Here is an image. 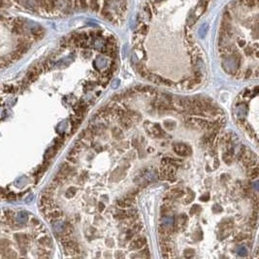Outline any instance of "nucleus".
<instances>
[{
    "label": "nucleus",
    "instance_id": "nucleus-1",
    "mask_svg": "<svg viewBox=\"0 0 259 259\" xmlns=\"http://www.w3.org/2000/svg\"><path fill=\"white\" fill-rule=\"evenodd\" d=\"M174 151L177 154H179V156H187L190 154L191 149L185 144H176L173 146Z\"/></svg>",
    "mask_w": 259,
    "mask_h": 259
},
{
    "label": "nucleus",
    "instance_id": "nucleus-2",
    "mask_svg": "<svg viewBox=\"0 0 259 259\" xmlns=\"http://www.w3.org/2000/svg\"><path fill=\"white\" fill-rule=\"evenodd\" d=\"M147 244V240L144 237L137 238L130 244V249H140L144 248L145 245Z\"/></svg>",
    "mask_w": 259,
    "mask_h": 259
},
{
    "label": "nucleus",
    "instance_id": "nucleus-3",
    "mask_svg": "<svg viewBox=\"0 0 259 259\" xmlns=\"http://www.w3.org/2000/svg\"><path fill=\"white\" fill-rule=\"evenodd\" d=\"M45 216H46V218H47L49 221H53V220H57L58 218L61 217L62 213L54 209V210H53V211L47 213V215L45 214Z\"/></svg>",
    "mask_w": 259,
    "mask_h": 259
},
{
    "label": "nucleus",
    "instance_id": "nucleus-4",
    "mask_svg": "<svg viewBox=\"0 0 259 259\" xmlns=\"http://www.w3.org/2000/svg\"><path fill=\"white\" fill-rule=\"evenodd\" d=\"M57 150H58V148H56V146H53V147L50 148L47 151V152H46V158H47V159H50V158L54 156V154L56 153Z\"/></svg>",
    "mask_w": 259,
    "mask_h": 259
},
{
    "label": "nucleus",
    "instance_id": "nucleus-5",
    "mask_svg": "<svg viewBox=\"0 0 259 259\" xmlns=\"http://www.w3.org/2000/svg\"><path fill=\"white\" fill-rule=\"evenodd\" d=\"M39 243L42 244V245H44V246H51V241L50 238H48V237H43V238H41V239L39 240Z\"/></svg>",
    "mask_w": 259,
    "mask_h": 259
},
{
    "label": "nucleus",
    "instance_id": "nucleus-6",
    "mask_svg": "<svg viewBox=\"0 0 259 259\" xmlns=\"http://www.w3.org/2000/svg\"><path fill=\"white\" fill-rule=\"evenodd\" d=\"M171 193H172L173 196L179 197V196H182V195L184 194V191H182V189H179V188H174Z\"/></svg>",
    "mask_w": 259,
    "mask_h": 259
},
{
    "label": "nucleus",
    "instance_id": "nucleus-7",
    "mask_svg": "<svg viewBox=\"0 0 259 259\" xmlns=\"http://www.w3.org/2000/svg\"><path fill=\"white\" fill-rule=\"evenodd\" d=\"M257 174H258V169L251 167V172H249L248 176L251 177V179H254V178H256V177H257Z\"/></svg>",
    "mask_w": 259,
    "mask_h": 259
},
{
    "label": "nucleus",
    "instance_id": "nucleus-8",
    "mask_svg": "<svg viewBox=\"0 0 259 259\" xmlns=\"http://www.w3.org/2000/svg\"><path fill=\"white\" fill-rule=\"evenodd\" d=\"M141 229H142V224L141 223H137V224L134 225L133 228L131 230L133 231V233H137V232H139Z\"/></svg>",
    "mask_w": 259,
    "mask_h": 259
},
{
    "label": "nucleus",
    "instance_id": "nucleus-9",
    "mask_svg": "<svg viewBox=\"0 0 259 259\" xmlns=\"http://www.w3.org/2000/svg\"><path fill=\"white\" fill-rule=\"evenodd\" d=\"M246 238V234H239V235H238V236L235 238V240L238 241V242H240V241H242V240H245Z\"/></svg>",
    "mask_w": 259,
    "mask_h": 259
},
{
    "label": "nucleus",
    "instance_id": "nucleus-10",
    "mask_svg": "<svg viewBox=\"0 0 259 259\" xmlns=\"http://www.w3.org/2000/svg\"><path fill=\"white\" fill-rule=\"evenodd\" d=\"M73 189H74V188H69V190L66 192V195H67V196H68V197L72 196V195H74V194H75V190H73Z\"/></svg>",
    "mask_w": 259,
    "mask_h": 259
},
{
    "label": "nucleus",
    "instance_id": "nucleus-11",
    "mask_svg": "<svg viewBox=\"0 0 259 259\" xmlns=\"http://www.w3.org/2000/svg\"><path fill=\"white\" fill-rule=\"evenodd\" d=\"M7 198H9V199H15V198H16V195H15L14 193H9L7 195Z\"/></svg>",
    "mask_w": 259,
    "mask_h": 259
},
{
    "label": "nucleus",
    "instance_id": "nucleus-12",
    "mask_svg": "<svg viewBox=\"0 0 259 259\" xmlns=\"http://www.w3.org/2000/svg\"><path fill=\"white\" fill-rule=\"evenodd\" d=\"M3 2H4V1H3V0H0V7H2V5H3Z\"/></svg>",
    "mask_w": 259,
    "mask_h": 259
}]
</instances>
